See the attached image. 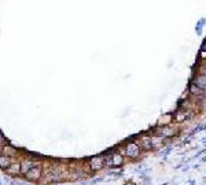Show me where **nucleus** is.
Instances as JSON below:
<instances>
[{"instance_id": "1", "label": "nucleus", "mask_w": 206, "mask_h": 185, "mask_svg": "<svg viewBox=\"0 0 206 185\" xmlns=\"http://www.w3.org/2000/svg\"><path fill=\"white\" fill-rule=\"evenodd\" d=\"M125 152H127V155L129 158H136L137 155H139V152H140V148H139L137 144L129 143L127 145V148H125Z\"/></svg>"}, {"instance_id": "2", "label": "nucleus", "mask_w": 206, "mask_h": 185, "mask_svg": "<svg viewBox=\"0 0 206 185\" xmlns=\"http://www.w3.org/2000/svg\"><path fill=\"white\" fill-rule=\"evenodd\" d=\"M91 169L92 170H99L103 167V158L102 156H96V158H92L91 159Z\"/></svg>"}, {"instance_id": "3", "label": "nucleus", "mask_w": 206, "mask_h": 185, "mask_svg": "<svg viewBox=\"0 0 206 185\" xmlns=\"http://www.w3.org/2000/svg\"><path fill=\"white\" fill-rule=\"evenodd\" d=\"M26 175L29 180H37V178L40 177V169H39V167H32V169L26 173Z\"/></svg>"}, {"instance_id": "4", "label": "nucleus", "mask_w": 206, "mask_h": 185, "mask_svg": "<svg viewBox=\"0 0 206 185\" xmlns=\"http://www.w3.org/2000/svg\"><path fill=\"white\" fill-rule=\"evenodd\" d=\"M19 171H21V164L19 163H14L11 164V166H8V173L12 175L15 174H19Z\"/></svg>"}, {"instance_id": "5", "label": "nucleus", "mask_w": 206, "mask_h": 185, "mask_svg": "<svg viewBox=\"0 0 206 185\" xmlns=\"http://www.w3.org/2000/svg\"><path fill=\"white\" fill-rule=\"evenodd\" d=\"M140 145H142L143 148H146V149L151 148L153 147V145H151V137H142L140 138Z\"/></svg>"}, {"instance_id": "6", "label": "nucleus", "mask_w": 206, "mask_h": 185, "mask_svg": "<svg viewBox=\"0 0 206 185\" xmlns=\"http://www.w3.org/2000/svg\"><path fill=\"white\" fill-rule=\"evenodd\" d=\"M121 162H122V156L120 155V153H114L113 155V159H111V162H110V164L111 166H118V164H121Z\"/></svg>"}, {"instance_id": "7", "label": "nucleus", "mask_w": 206, "mask_h": 185, "mask_svg": "<svg viewBox=\"0 0 206 185\" xmlns=\"http://www.w3.org/2000/svg\"><path fill=\"white\" fill-rule=\"evenodd\" d=\"M195 85H198L201 89H205L206 88V77L205 75H199L195 81Z\"/></svg>"}, {"instance_id": "8", "label": "nucleus", "mask_w": 206, "mask_h": 185, "mask_svg": "<svg viewBox=\"0 0 206 185\" xmlns=\"http://www.w3.org/2000/svg\"><path fill=\"white\" fill-rule=\"evenodd\" d=\"M162 140H164V138L161 137V136H153V137H151V145H153V147H159V145L162 144Z\"/></svg>"}, {"instance_id": "9", "label": "nucleus", "mask_w": 206, "mask_h": 185, "mask_svg": "<svg viewBox=\"0 0 206 185\" xmlns=\"http://www.w3.org/2000/svg\"><path fill=\"white\" fill-rule=\"evenodd\" d=\"M10 166V158L8 156H0V167Z\"/></svg>"}, {"instance_id": "10", "label": "nucleus", "mask_w": 206, "mask_h": 185, "mask_svg": "<svg viewBox=\"0 0 206 185\" xmlns=\"http://www.w3.org/2000/svg\"><path fill=\"white\" fill-rule=\"evenodd\" d=\"M30 169H32V163H30L29 160H26V162H23V163H22V167H21L22 173H28Z\"/></svg>"}, {"instance_id": "11", "label": "nucleus", "mask_w": 206, "mask_h": 185, "mask_svg": "<svg viewBox=\"0 0 206 185\" xmlns=\"http://www.w3.org/2000/svg\"><path fill=\"white\" fill-rule=\"evenodd\" d=\"M202 90H203V89H201L198 85H192V86H191V92H192V93H195V95H199V93H202Z\"/></svg>"}, {"instance_id": "12", "label": "nucleus", "mask_w": 206, "mask_h": 185, "mask_svg": "<svg viewBox=\"0 0 206 185\" xmlns=\"http://www.w3.org/2000/svg\"><path fill=\"white\" fill-rule=\"evenodd\" d=\"M4 152L6 153H11V155H15L17 151L12 147H4Z\"/></svg>"}, {"instance_id": "13", "label": "nucleus", "mask_w": 206, "mask_h": 185, "mask_svg": "<svg viewBox=\"0 0 206 185\" xmlns=\"http://www.w3.org/2000/svg\"><path fill=\"white\" fill-rule=\"evenodd\" d=\"M185 116H187V114H185V112H179V114L176 115V121H177V122H180L181 119H184Z\"/></svg>"}, {"instance_id": "14", "label": "nucleus", "mask_w": 206, "mask_h": 185, "mask_svg": "<svg viewBox=\"0 0 206 185\" xmlns=\"http://www.w3.org/2000/svg\"><path fill=\"white\" fill-rule=\"evenodd\" d=\"M172 130H170V129H168V127H164V129H162V134H164V136H170V134H172Z\"/></svg>"}, {"instance_id": "15", "label": "nucleus", "mask_w": 206, "mask_h": 185, "mask_svg": "<svg viewBox=\"0 0 206 185\" xmlns=\"http://www.w3.org/2000/svg\"><path fill=\"white\" fill-rule=\"evenodd\" d=\"M201 55H202V58H206V52H205V51H202Z\"/></svg>"}, {"instance_id": "16", "label": "nucleus", "mask_w": 206, "mask_h": 185, "mask_svg": "<svg viewBox=\"0 0 206 185\" xmlns=\"http://www.w3.org/2000/svg\"><path fill=\"white\" fill-rule=\"evenodd\" d=\"M203 51H206V42H205V47H203Z\"/></svg>"}]
</instances>
